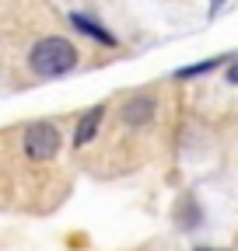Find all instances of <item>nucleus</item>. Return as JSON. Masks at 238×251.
I'll return each instance as SVG.
<instances>
[{"label": "nucleus", "mask_w": 238, "mask_h": 251, "mask_svg": "<svg viewBox=\"0 0 238 251\" xmlns=\"http://www.w3.org/2000/svg\"><path fill=\"white\" fill-rule=\"evenodd\" d=\"M28 67H32L39 77H63L77 67V49L60 39V35H49V39H39L28 52Z\"/></svg>", "instance_id": "obj_1"}, {"label": "nucleus", "mask_w": 238, "mask_h": 251, "mask_svg": "<svg viewBox=\"0 0 238 251\" xmlns=\"http://www.w3.org/2000/svg\"><path fill=\"white\" fill-rule=\"evenodd\" d=\"M60 150V129L53 122H32L25 129V153L32 161H49Z\"/></svg>", "instance_id": "obj_2"}, {"label": "nucleus", "mask_w": 238, "mask_h": 251, "mask_svg": "<svg viewBox=\"0 0 238 251\" xmlns=\"http://www.w3.org/2000/svg\"><path fill=\"white\" fill-rule=\"evenodd\" d=\"M102 119H105V108H102V105L88 108V112L77 119V126H74V143H77V147L91 143V140H95V133H98V126H102Z\"/></svg>", "instance_id": "obj_3"}, {"label": "nucleus", "mask_w": 238, "mask_h": 251, "mask_svg": "<svg viewBox=\"0 0 238 251\" xmlns=\"http://www.w3.org/2000/svg\"><path fill=\"white\" fill-rule=\"evenodd\" d=\"M154 108H158V101L151 98V94H137V98H130V101L123 105V122H130V126H144L147 119L154 115Z\"/></svg>", "instance_id": "obj_4"}, {"label": "nucleus", "mask_w": 238, "mask_h": 251, "mask_svg": "<svg viewBox=\"0 0 238 251\" xmlns=\"http://www.w3.org/2000/svg\"><path fill=\"white\" fill-rule=\"evenodd\" d=\"M70 21H74V28H81L84 35H91L95 42H102V46H116V39L109 35V31L98 25V21H91V18H84V14H70Z\"/></svg>", "instance_id": "obj_5"}, {"label": "nucleus", "mask_w": 238, "mask_h": 251, "mask_svg": "<svg viewBox=\"0 0 238 251\" xmlns=\"http://www.w3.org/2000/svg\"><path fill=\"white\" fill-rule=\"evenodd\" d=\"M221 59H207V63H196V67H182V70H175V77H200L207 70H214Z\"/></svg>", "instance_id": "obj_6"}, {"label": "nucleus", "mask_w": 238, "mask_h": 251, "mask_svg": "<svg viewBox=\"0 0 238 251\" xmlns=\"http://www.w3.org/2000/svg\"><path fill=\"white\" fill-rule=\"evenodd\" d=\"M228 84H238V59L228 67Z\"/></svg>", "instance_id": "obj_7"}, {"label": "nucleus", "mask_w": 238, "mask_h": 251, "mask_svg": "<svg viewBox=\"0 0 238 251\" xmlns=\"http://www.w3.org/2000/svg\"><path fill=\"white\" fill-rule=\"evenodd\" d=\"M224 4V0H210V14H217V7Z\"/></svg>", "instance_id": "obj_8"}, {"label": "nucleus", "mask_w": 238, "mask_h": 251, "mask_svg": "<svg viewBox=\"0 0 238 251\" xmlns=\"http://www.w3.org/2000/svg\"><path fill=\"white\" fill-rule=\"evenodd\" d=\"M196 251H214V248H196Z\"/></svg>", "instance_id": "obj_9"}]
</instances>
